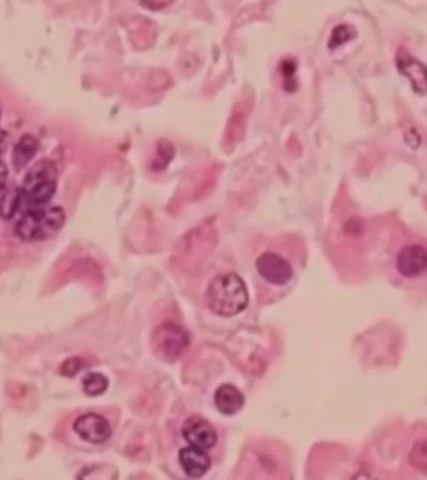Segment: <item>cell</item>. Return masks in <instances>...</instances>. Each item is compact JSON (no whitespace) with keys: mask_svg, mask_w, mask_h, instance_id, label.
<instances>
[{"mask_svg":"<svg viewBox=\"0 0 427 480\" xmlns=\"http://www.w3.org/2000/svg\"><path fill=\"white\" fill-rule=\"evenodd\" d=\"M208 308L222 317H231L241 313L249 305L247 287L236 273L221 274L209 284L206 292Z\"/></svg>","mask_w":427,"mask_h":480,"instance_id":"obj_1","label":"cell"},{"mask_svg":"<svg viewBox=\"0 0 427 480\" xmlns=\"http://www.w3.org/2000/svg\"><path fill=\"white\" fill-rule=\"evenodd\" d=\"M61 206H39L24 213L16 225V233L24 241L37 242L57 234L66 222Z\"/></svg>","mask_w":427,"mask_h":480,"instance_id":"obj_2","label":"cell"},{"mask_svg":"<svg viewBox=\"0 0 427 480\" xmlns=\"http://www.w3.org/2000/svg\"><path fill=\"white\" fill-rule=\"evenodd\" d=\"M56 168L49 160L36 163L27 173L21 189L23 200L34 207L46 205L56 194Z\"/></svg>","mask_w":427,"mask_h":480,"instance_id":"obj_3","label":"cell"},{"mask_svg":"<svg viewBox=\"0 0 427 480\" xmlns=\"http://www.w3.org/2000/svg\"><path fill=\"white\" fill-rule=\"evenodd\" d=\"M257 274L272 286L283 287L294 280L296 267L294 260L285 250H266L257 257L255 263Z\"/></svg>","mask_w":427,"mask_h":480,"instance_id":"obj_4","label":"cell"},{"mask_svg":"<svg viewBox=\"0 0 427 480\" xmlns=\"http://www.w3.org/2000/svg\"><path fill=\"white\" fill-rule=\"evenodd\" d=\"M395 274L406 280L421 279L426 274L427 251L425 242L410 239L402 243L391 260Z\"/></svg>","mask_w":427,"mask_h":480,"instance_id":"obj_5","label":"cell"},{"mask_svg":"<svg viewBox=\"0 0 427 480\" xmlns=\"http://www.w3.org/2000/svg\"><path fill=\"white\" fill-rule=\"evenodd\" d=\"M191 344V335L180 325L164 323L153 331L151 344L158 357L172 361L180 358Z\"/></svg>","mask_w":427,"mask_h":480,"instance_id":"obj_6","label":"cell"},{"mask_svg":"<svg viewBox=\"0 0 427 480\" xmlns=\"http://www.w3.org/2000/svg\"><path fill=\"white\" fill-rule=\"evenodd\" d=\"M181 433L191 446L206 450L213 448L217 443L216 429L200 415L189 417L183 424Z\"/></svg>","mask_w":427,"mask_h":480,"instance_id":"obj_7","label":"cell"},{"mask_svg":"<svg viewBox=\"0 0 427 480\" xmlns=\"http://www.w3.org/2000/svg\"><path fill=\"white\" fill-rule=\"evenodd\" d=\"M73 428L79 438L91 444H103L112 435L110 423L102 415L96 413L81 415L76 420Z\"/></svg>","mask_w":427,"mask_h":480,"instance_id":"obj_8","label":"cell"},{"mask_svg":"<svg viewBox=\"0 0 427 480\" xmlns=\"http://www.w3.org/2000/svg\"><path fill=\"white\" fill-rule=\"evenodd\" d=\"M396 66L399 71L410 79L416 93H426V71L423 63L412 57L406 49L400 48L396 54Z\"/></svg>","mask_w":427,"mask_h":480,"instance_id":"obj_9","label":"cell"},{"mask_svg":"<svg viewBox=\"0 0 427 480\" xmlns=\"http://www.w3.org/2000/svg\"><path fill=\"white\" fill-rule=\"evenodd\" d=\"M179 460L184 472L191 478H201L205 475L211 465V459L205 449L189 446L179 453Z\"/></svg>","mask_w":427,"mask_h":480,"instance_id":"obj_10","label":"cell"},{"mask_svg":"<svg viewBox=\"0 0 427 480\" xmlns=\"http://www.w3.org/2000/svg\"><path fill=\"white\" fill-rule=\"evenodd\" d=\"M215 403L221 413L233 415L244 407L245 397L236 386L226 384L221 385L216 391Z\"/></svg>","mask_w":427,"mask_h":480,"instance_id":"obj_11","label":"cell"},{"mask_svg":"<svg viewBox=\"0 0 427 480\" xmlns=\"http://www.w3.org/2000/svg\"><path fill=\"white\" fill-rule=\"evenodd\" d=\"M39 150V142L31 135L24 136L19 141L13 150V165L18 170H21L36 156Z\"/></svg>","mask_w":427,"mask_h":480,"instance_id":"obj_12","label":"cell"},{"mask_svg":"<svg viewBox=\"0 0 427 480\" xmlns=\"http://www.w3.org/2000/svg\"><path fill=\"white\" fill-rule=\"evenodd\" d=\"M109 379L101 373H89L83 379L84 392L89 396H98L106 392Z\"/></svg>","mask_w":427,"mask_h":480,"instance_id":"obj_13","label":"cell"},{"mask_svg":"<svg viewBox=\"0 0 427 480\" xmlns=\"http://www.w3.org/2000/svg\"><path fill=\"white\" fill-rule=\"evenodd\" d=\"M23 200L21 190L9 191L0 199V215L4 219H11L16 214Z\"/></svg>","mask_w":427,"mask_h":480,"instance_id":"obj_14","label":"cell"},{"mask_svg":"<svg viewBox=\"0 0 427 480\" xmlns=\"http://www.w3.org/2000/svg\"><path fill=\"white\" fill-rule=\"evenodd\" d=\"M355 34V29L349 24H339L332 31L328 46L331 48H336L354 38Z\"/></svg>","mask_w":427,"mask_h":480,"instance_id":"obj_15","label":"cell"},{"mask_svg":"<svg viewBox=\"0 0 427 480\" xmlns=\"http://www.w3.org/2000/svg\"><path fill=\"white\" fill-rule=\"evenodd\" d=\"M84 366V360L79 357H73L64 361L61 366V373L66 377L72 378L81 371Z\"/></svg>","mask_w":427,"mask_h":480,"instance_id":"obj_16","label":"cell"},{"mask_svg":"<svg viewBox=\"0 0 427 480\" xmlns=\"http://www.w3.org/2000/svg\"><path fill=\"white\" fill-rule=\"evenodd\" d=\"M296 71V64L295 61H293V59H286V61H283L281 64V72L283 76L285 77L286 85L285 87H287L289 90V87H295V81L293 79L295 76Z\"/></svg>","mask_w":427,"mask_h":480,"instance_id":"obj_17","label":"cell"},{"mask_svg":"<svg viewBox=\"0 0 427 480\" xmlns=\"http://www.w3.org/2000/svg\"><path fill=\"white\" fill-rule=\"evenodd\" d=\"M8 180V168L3 162L0 161V192L6 188Z\"/></svg>","mask_w":427,"mask_h":480,"instance_id":"obj_18","label":"cell"},{"mask_svg":"<svg viewBox=\"0 0 427 480\" xmlns=\"http://www.w3.org/2000/svg\"><path fill=\"white\" fill-rule=\"evenodd\" d=\"M0 117H1V106H0Z\"/></svg>","mask_w":427,"mask_h":480,"instance_id":"obj_19","label":"cell"}]
</instances>
